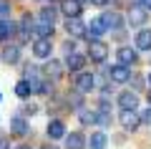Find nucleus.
Instances as JSON below:
<instances>
[{"label":"nucleus","instance_id":"obj_1","mask_svg":"<svg viewBox=\"0 0 151 149\" xmlns=\"http://www.w3.org/2000/svg\"><path fill=\"white\" fill-rule=\"evenodd\" d=\"M73 89L78 91V94H91V91L96 89V76L88 73V71H78V76H76V81H73Z\"/></svg>","mask_w":151,"mask_h":149},{"label":"nucleus","instance_id":"obj_2","mask_svg":"<svg viewBox=\"0 0 151 149\" xmlns=\"http://www.w3.org/2000/svg\"><path fill=\"white\" fill-rule=\"evenodd\" d=\"M88 58L96 61V63H103L108 58V46L103 41H98V38H91L88 41Z\"/></svg>","mask_w":151,"mask_h":149},{"label":"nucleus","instance_id":"obj_3","mask_svg":"<svg viewBox=\"0 0 151 149\" xmlns=\"http://www.w3.org/2000/svg\"><path fill=\"white\" fill-rule=\"evenodd\" d=\"M116 58H119L121 66H134L136 61H139V51L131 46H121L119 51H116Z\"/></svg>","mask_w":151,"mask_h":149},{"label":"nucleus","instance_id":"obj_4","mask_svg":"<svg viewBox=\"0 0 151 149\" xmlns=\"http://www.w3.org/2000/svg\"><path fill=\"white\" fill-rule=\"evenodd\" d=\"M139 124H141V116L134 109H124V111H121V126H124L126 132H136Z\"/></svg>","mask_w":151,"mask_h":149},{"label":"nucleus","instance_id":"obj_5","mask_svg":"<svg viewBox=\"0 0 151 149\" xmlns=\"http://www.w3.org/2000/svg\"><path fill=\"white\" fill-rule=\"evenodd\" d=\"M108 78L113 81V84H126V81H131V68L129 66H111V71H108Z\"/></svg>","mask_w":151,"mask_h":149},{"label":"nucleus","instance_id":"obj_6","mask_svg":"<svg viewBox=\"0 0 151 149\" xmlns=\"http://www.w3.org/2000/svg\"><path fill=\"white\" fill-rule=\"evenodd\" d=\"M50 53H53L50 38H38V41L33 43V56H35V58H50Z\"/></svg>","mask_w":151,"mask_h":149},{"label":"nucleus","instance_id":"obj_7","mask_svg":"<svg viewBox=\"0 0 151 149\" xmlns=\"http://www.w3.org/2000/svg\"><path fill=\"white\" fill-rule=\"evenodd\" d=\"M146 20H149V10H144L141 5H134V8H129V23H131V25L141 28Z\"/></svg>","mask_w":151,"mask_h":149},{"label":"nucleus","instance_id":"obj_8","mask_svg":"<svg viewBox=\"0 0 151 149\" xmlns=\"http://www.w3.org/2000/svg\"><path fill=\"white\" fill-rule=\"evenodd\" d=\"M0 58H3V63L15 66L18 61H20V46H3V51H0Z\"/></svg>","mask_w":151,"mask_h":149},{"label":"nucleus","instance_id":"obj_9","mask_svg":"<svg viewBox=\"0 0 151 149\" xmlns=\"http://www.w3.org/2000/svg\"><path fill=\"white\" fill-rule=\"evenodd\" d=\"M86 56H81V53H76V51H73V53H68V56H65V68H68V71H73V73H78V71H83V66H86Z\"/></svg>","mask_w":151,"mask_h":149},{"label":"nucleus","instance_id":"obj_10","mask_svg":"<svg viewBox=\"0 0 151 149\" xmlns=\"http://www.w3.org/2000/svg\"><path fill=\"white\" fill-rule=\"evenodd\" d=\"M81 10H83V5L78 0H60V13H63L65 18H78Z\"/></svg>","mask_w":151,"mask_h":149},{"label":"nucleus","instance_id":"obj_11","mask_svg":"<svg viewBox=\"0 0 151 149\" xmlns=\"http://www.w3.org/2000/svg\"><path fill=\"white\" fill-rule=\"evenodd\" d=\"M101 20H103V25H106V31H108V28H111V31H119V28L124 25V18H121L116 10L103 13V15H101Z\"/></svg>","mask_w":151,"mask_h":149},{"label":"nucleus","instance_id":"obj_12","mask_svg":"<svg viewBox=\"0 0 151 149\" xmlns=\"http://www.w3.org/2000/svg\"><path fill=\"white\" fill-rule=\"evenodd\" d=\"M43 73H45V78H50V81H58L60 78V73H63V66H60V61H45V66H43Z\"/></svg>","mask_w":151,"mask_h":149},{"label":"nucleus","instance_id":"obj_13","mask_svg":"<svg viewBox=\"0 0 151 149\" xmlns=\"http://www.w3.org/2000/svg\"><path fill=\"white\" fill-rule=\"evenodd\" d=\"M65 31L70 33V38L86 36V25H83V20H78V18H68V20H65Z\"/></svg>","mask_w":151,"mask_h":149},{"label":"nucleus","instance_id":"obj_14","mask_svg":"<svg viewBox=\"0 0 151 149\" xmlns=\"http://www.w3.org/2000/svg\"><path fill=\"white\" fill-rule=\"evenodd\" d=\"M65 149H86V139L81 132H70L65 134Z\"/></svg>","mask_w":151,"mask_h":149},{"label":"nucleus","instance_id":"obj_15","mask_svg":"<svg viewBox=\"0 0 151 149\" xmlns=\"http://www.w3.org/2000/svg\"><path fill=\"white\" fill-rule=\"evenodd\" d=\"M48 137L50 139H63L65 137V124L60 121V119H53V121H48Z\"/></svg>","mask_w":151,"mask_h":149},{"label":"nucleus","instance_id":"obj_16","mask_svg":"<svg viewBox=\"0 0 151 149\" xmlns=\"http://www.w3.org/2000/svg\"><path fill=\"white\" fill-rule=\"evenodd\" d=\"M136 51H151V31L149 28L136 33Z\"/></svg>","mask_w":151,"mask_h":149},{"label":"nucleus","instance_id":"obj_17","mask_svg":"<svg viewBox=\"0 0 151 149\" xmlns=\"http://www.w3.org/2000/svg\"><path fill=\"white\" fill-rule=\"evenodd\" d=\"M103 33H106L103 20H101V18H91V23H88V28H86V36H91V38H101Z\"/></svg>","mask_w":151,"mask_h":149},{"label":"nucleus","instance_id":"obj_18","mask_svg":"<svg viewBox=\"0 0 151 149\" xmlns=\"http://www.w3.org/2000/svg\"><path fill=\"white\" fill-rule=\"evenodd\" d=\"M28 121L23 116H15V119H10V134H15V137H25L28 134Z\"/></svg>","mask_w":151,"mask_h":149},{"label":"nucleus","instance_id":"obj_19","mask_svg":"<svg viewBox=\"0 0 151 149\" xmlns=\"http://www.w3.org/2000/svg\"><path fill=\"white\" fill-rule=\"evenodd\" d=\"M119 104H121V109H136L139 99H136V94H131V91H121L119 94Z\"/></svg>","mask_w":151,"mask_h":149},{"label":"nucleus","instance_id":"obj_20","mask_svg":"<svg viewBox=\"0 0 151 149\" xmlns=\"http://www.w3.org/2000/svg\"><path fill=\"white\" fill-rule=\"evenodd\" d=\"M13 33H15L13 20H8V18H0V41H10Z\"/></svg>","mask_w":151,"mask_h":149},{"label":"nucleus","instance_id":"obj_21","mask_svg":"<svg viewBox=\"0 0 151 149\" xmlns=\"http://www.w3.org/2000/svg\"><path fill=\"white\" fill-rule=\"evenodd\" d=\"M33 33H35L38 38H50L53 36V23H35V25H33Z\"/></svg>","mask_w":151,"mask_h":149},{"label":"nucleus","instance_id":"obj_22","mask_svg":"<svg viewBox=\"0 0 151 149\" xmlns=\"http://www.w3.org/2000/svg\"><path fill=\"white\" fill-rule=\"evenodd\" d=\"M88 144H91V149H106L108 139H106V134L96 132V134H91V139H88Z\"/></svg>","mask_w":151,"mask_h":149},{"label":"nucleus","instance_id":"obj_23","mask_svg":"<svg viewBox=\"0 0 151 149\" xmlns=\"http://www.w3.org/2000/svg\"><path fill=\"white\" fill-rule=\"evenodd\" d=\"M55 18H58V10H55L53 5H45L43 10H40V20L43 23H53Z\"/></svg>","mask_w":151,"mask_h":149},{"label":"nucleus","instance_id":"obj_24","mask_svg":"<svg viewBox=\"0 0 151 149\" xmlns=\"http://www.w3.org/2000/svg\"><path fill=\"white\" fill-rule=\"evenodd\" d=\"M15 96H20V99H28V96H30V86H28L25 78L15 84Z\"/></svg>","mask_w":151,"mask_h":149},{"label":"nucleus","instance_id":"obj_25","mask_svg":"<svg viewBox=\"0 0 151 149\" xmlns=\"http://www.w3.org/2000/svg\"><path fill=\"white\" fill-rule=\"evenodd\" d=\"M78 116H81V121H83V124H96V111L81 109V111H78Z\"/></svg>","mask_w":151,"mask_h":149},{"label":"nucleus","instance_id":"obj_26","mask_svg":"<svg viewBox=\"0 0 151 149\" xmlns=\"http://www.w3.org/2000/svg\"><path fill=\"white\" fill-rule=\"evenodd\" d=\"M10 15V0H0V18Z\"/></svg>","mask_w":151,"mask_h":149},{"label":"nucleus","instance_id":"obj_27","mask_svg":"<svg viewBox=\"0 0 151 149\" xmlns=\"http://www.w3.org/2000/svg\"><path fill=\"white\" fill-rule=\"evenodd\" d=\"M141 124H149V126H151V106L141 114Z\"/></svg>","mask_w":151,"mask_h":149},{"label":"nucleus","instance_id":"obj_28","mask_svg":"<svg viewBox=\"0 0 151 149\" xmlns=\"http://www.w3.org/2000/svg\"><path fill=\"white\" fill-rule=\"evenodd\" d=\"M73 51H76V43L68 41V43H65V53H73Z\"/></svg>","mask_w":151,"mask_h":149},{"label":"nucleus","instance_id":"obj_29","mask_svg":"<svg viewBox=\"0 0 151 149\" xmlns=\"http://www.w3.org/2000/svg\"><path fill=\"white\" fill-rule=\"evenodd\" d=\"M141 8L144 10H151V0H141Z\"/></svg>","mask_w":151,"mask_h":149},{"label":"nucleus","instance_id":"obj_30","mask_svg":"<svg viewBox=\"0 0 151 149\" xmlns=\"http://www.w3.org/2000/svg\"><path fill=\"white\" fill-rule=\"evenodd\" d=\"M23 111H25V114H35V106H33V104H30V106H23Z\"/></svg>","mask_w":151,"mask_h":149},{"label":"nucleus","instance_id":"obj_31","mask_svg":"<svg viewBox=\"0 0 151 149\" xmlns=\"http://www.w3.org/2000/svg\"><path fill=\"white\" fill-rule=\"evenodd\" d=\"M91 3H93V5H98V8H103V5L108 3V0H91Z\"/></svg>","mask_w":151,"mask_h":149},{"label":"nucleus","instance_id":"obj_32","mask_svg":"<svg viewBox=\"0 0 151 149\" xmlns=\"http://www.w3.org/2000/svg\"><path fill=\"white\" fill-rule=\"evenodd\" d=\"M43 149H58V147H55V144H45Z\"/></svg>","mask_w":151,"mask_h":149},{"label":"nucleus","instance_id":"obj_33","mask_svg":"<svg viewBox=\"0 0 151 149\" xmlns=\"http://www.w3.org/2000/svg\"><path fill=\"white\" fill-rule=\"evenodd\" d=\"M15 149H30V147H28V144H20V147H15Z\"/></svg>","mask_w":151,"mask_h":149},{"label":"nucleus","instance_id":"obj_34","mask_svg":"<svg viewBox=\"0 0 151 149\" xmlns=\"http://www.w3.org/2000/svg\"><path fill=\"white\" fill-rule=\"evenodd\" d=\"M149 104H151V91H149Z\"/></svg>","mask_w":151,"mask_h":149},{"label":"nucleus","instance_id":"obj_35","mask_svg":"<svg viewBox=\"0 0 151 149\" xmlns=\"http://www.w3.org/2000/svg\"><path fill=\"white\" fill-rule=\"evenodd\" d=\"M149 84H151V76H149Z\"/></svg>","mask_w":151,"mask_h":149},{"label":"nucleus","instance_id":"obj_36","mask_svg":"<svg viewBox=\"0 0 151 149\" xmlns=\"http://www.w3.org/2000/svg\"><path fill=\"white\" fill-rule=\"evenodd\" d=\"M78 3H83V0H78Z\"/></svg>","mask_w":151,"mask_h":149},{"label":"nucleus","instance_id":"obj_37","mask_svg":"<svg viewBox=\"0 0 151 149\" xmlns=\"http://www.w3.org/2000/svg\"><path fill=\"white\" fill-rule=\"evenodd\" d=\"M50 3H55V0H50Z\"/></svg>","mask_w":151,"mask_h":149}]
</instances>
